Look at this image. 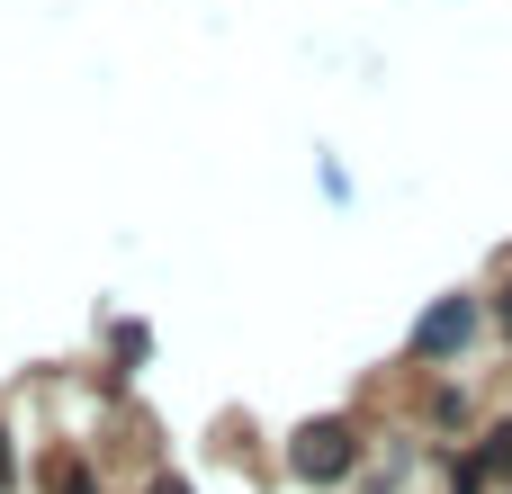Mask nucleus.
<instances>
[{"mask_svg":"<svg viewBox=\"0 0 512 494\" xmlns=\"http://www.w3.org/2000/svg\"><path fill=\"white\" fill-rule=\"evenodd\" d=\"M468 324H477V306H441V315L423 324V351H450V342H468Z\"/></svg>","mask_w":512,"mask_h":494,"instance_id":"1","label":"nucleus"},{"mask_svg":"<svg viewBox=\"0 0 512 494\" xmlns=\"http://www.w3.org/2000/svg\"><path fill=\"white\" fill-rule=\"evenodd\" d=\"M504 324H512V306H504Z\"/></svg>","mask_w":512,"mask_h":494,"instance_id":"2","label":"nucleus"}]
</instances>
